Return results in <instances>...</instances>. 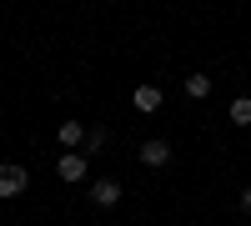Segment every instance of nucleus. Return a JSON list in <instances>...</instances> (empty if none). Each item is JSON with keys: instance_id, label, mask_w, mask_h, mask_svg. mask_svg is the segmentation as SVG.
Wrapping results in <instances>:
<instances>
[{"instance_id": "nucleus-1", "label": "nucleus", "mask_w": 251, "mask_h": 226, "mask_svg": "<svg viewBox=\"0 0 251 226\" xmlns=\"http://www.w3.org/2000/svg\"><path fill=\"white\" fill-rule=\"evenodd\" d=\"M30 186V171L20 166V161H0V201H10Z\"/></svg>"}, {"instance_id": "nucleus-2", "label": "nucleus", "mask_w": 251, "mask_h": 226, "mask_svg": "<svg viewBox=\"0 0 251 226\" xmlns=\"http://www.w3.org/2000/svg\"><path fill=\"white\" fill-rule=\"evenodd\" d=\"M55 171H60V181H71V186H75V181H86V156H80V151H66V156L55 161Z\"/></svg>"}, {"instance_id": "nucleus-3", "label": "nucleus", "mask_w": 251, "mask_h": 226, "mask_svg": "<svg viewBox=\"0 0 251 226\" xmlns=\"http://www.w3.org/2000/svg\"><path fill=\"white\" fill-rule=\"evenodd\" d=\"M131 106H136V111H146V116L161 111V86H151V80H146V86H136V91H131Z\"/></svg>"}, {"instance_id": "nucleus-4", "label": "nucleus", "mask_w": 251, "mask_h": 226, "mask_svg": "<svg viewBox=\"0 0 251 226\" xmlns=\"http://www.w3.org/2000/svg\"><path fill=\"white\" fill-rule=\"evenodd\" d=\"M91 201H96L100 211L116 206V201H121V181H96V186H91Z\"/></svg>"}, {"instance_id": "nucleus-5", "label": "nucleus", "mask_w": 251, "mask_h": 226, "mask_svg": "<svg viewBox=\"0 0 251 226\" xmlns=\"http://www.w3.org/2000/svg\"><path fill=\"white\" fill-rule=\"evenodd\" d=\"M86 126H80V121H60V146H66V151H75V146H86Z\"/></svg>"}, {"instance_id": "nucleus-6", "label": "nucleus", "mask_w": 251, "mask_h": 226, "mask_svg": "<svg viewBox=\"0 0 251 226\" xmlns=\"http://www.w3.org/2000/svg\"><path fill=\"white\" fill-rule=\"evenodd\" d=\"M166 161H171V146H166V141H146L141 146V166H166Z\"/></svg>"}, {"instance_id": "nucleus-7", "label": "nucleus", "mask_w": 251, "mask_h": 226, "mask_svg": "<svg viewBox=\"0 0 251 226\" xmlns=\"http://www.w3.org/2000/svg\"><path fill=\"white\" fill-rule=\"evenodd\" d=\"M186 96H211V75H186Z\"/></svg>"}, {"instance_id": "nucleus-8", "label": "nucleus", "mask_w": 251, "mask_h": 226, "mask_svg": "<svg viewBox=\"0 0 251 226\" xmlns=\"http://www.w3.org/2000/svg\"><path fill=\"white\" fill-rule=\"evenodd\" d=\"M231 126H251V100H231Z\"/></svg>"}, {"instance_id": "nucleus-9", "label": "nucleus", "mask_w": 251, "mask_h": 226, "mask_svg": "<svg viewBox=\"0 0 251 226\" xmlns=\"http://www.w3.org/2000/svg\"><path fill=\"white\" fill-rule=\"evenodd\" d=\"M241 211H246V216H251V186H246V191H241Z\"/></svg>"}]
</instances>
